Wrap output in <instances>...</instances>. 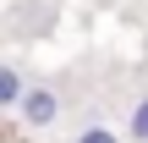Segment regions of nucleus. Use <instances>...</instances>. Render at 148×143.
Returning a JSON list of instances; mask_svg holds the SVG:
<instances>
[{
    "mask_svg": "<svg viewBox=\"0 0 148 143\" xmlns=\"http://www.w3.org/2000/svg\"><path fill=\"white\" fill-rule=\"evenodd\" d=\"M16 116H22L33 132H44V127H55V116H60V94H55V88H44V83H27V88H22Z\"/></svg>",
    "mask_w": 148,
    "mask_h": 143,
    "instance_id": "obj_1",
    "label": "nucleus"
},
{
    "mask_svg": "<svg viewBox=\"0 0 148 143\" xmlns=\"http://www.w3.org/2000/svg\"><path fill=\"white\" fill-rule=\"evenodd\" d=\"M22 88H27V77H22L11 61H0V110H16V105H22Z\"/></svg>",
    "mask_w": 148,
    "mask_h": 143,
    "instance_id": "obj_2",
    "label": "nucleus"
},
{
    "mask_svg": "<svg viewBox=\"0 0 148 143\" xmlns=\"http://www.w3.org/2000/svg\"><path fill=\"white\" fill-rule=\"evenodd\" d=\"M126 138L132 143H148V94L132 105V121H126Z\"/></svg>",
    "mask_w": 148,
    "mask_h": 143,
    "instance_id": "obj_3",
    "label": "nucleus"
},
{
    "mask_svg": "<svg viewBox=\"0 0 148 143\" xmlns=\"http://www.w3.org/2000/svg\"><path fill=\"white\" fill-rule=\"evenodd\" d=\"M71 143H121V132H110L104 121H93V127H82V132H77Z\"/></svg>",
    "mask_w": 148,
    "mask_h": 143,
    "instance_id": "obj_4",
    "label": "nucleus"
}]
</instances>
